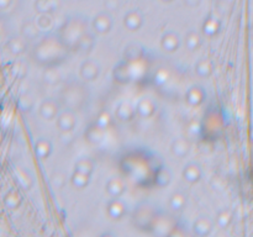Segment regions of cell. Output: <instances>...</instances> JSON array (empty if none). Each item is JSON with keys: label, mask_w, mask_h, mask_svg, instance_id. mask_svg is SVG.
<instances>
[{"label": "cell", "mask_w": 253, "mask_h": 237, "mask_svg": "<svg viewBox=\"0 0 253 237\" xmlns=\"http://www.w3.org/2000/svg\"><path fill=\"white\" fill-rule=\"evenodd\" d=\"M77 120L74 114L71 110H64L57 116V126H60V129L62 131H72V130L76 127Z\"/></svg>", "instance_id": "obj_1"}, {"label": "cell", "mask_w": 253, "mask_h": 237, "mask_svg": "<svg viewBox=\"0 0 253 237\" xmlns=\"http://www.w3.org/2000/svg\"><path fill=\"white\" fill-rule=\"evenodd\" d=\"M195 72L200 77H209L212 73V62L208 58H203L195 64Z\"/></svg>", "instance_id": "obj_17"}, {"label": "cell", "mask_w": 253, "mask_h": 237, "mask_svg": "<svg viewBox=\"0 0 253 237\" xmlns=\"http://www.w3.org/2000/svg\"><path fill=\"white\" fill-rule=\"evenodd\" d=\"M93 26L100 34H105V32L110 31L112 26L111 16L106 13L99 14V15L95 16L94 21H93Z\"/></svg>", "instance_id": "obj_2"}, {"label": "cell", "mask_w": 253, "mask_h": 237, "mask_svg": "<svg viewBox=\"0 0 253 237\" xmlns=\"http://www.w3.org/2000/svg\"><path fill=\"white\" fill-rule=\"evenodd\" d=\"M21 201H22L21 195L19 194L16 190H10V192L6 193L5 197H4V203H5V205L10 209L19 208V206L21 205Z\"/></svg>", "instance_id": "obj_18"}, {"label": "cell", "mask_w": 253, "mask_h": 237, "mask_svg": "<svg viewBox=\"0 0 253 237\" xmlns=\"http://www.w3.org/2000/svg\"><path fill=\"white\" fill-rule=\"evenodd\" d=\"M186 46L189 48L190 51H195L200 47L201 45V39L199 36V34H196L195 31H190L187 34L186 36Z\"/></svg>", "instance_id": "obj_21"}, {"label": "cell", "mask_w": 253, "mask_h": 237, "mask_svg": "<svg viewBox=\"0 0 253 237\" xmlns=\"http://www.w3.org/2000/svg\"><path fill=\"white\" fill-rule=\"evenodd\" d=\"M219 30H220V22L217 21L216 19L209 18L203 25L204 34H206L208 36H214V35H216L217 32H219Z\"/></svg>", "instance_id": "obj_20"}, {"label": "cell", "mask_w": 253, "mask_h": 237, "mask_svg": "<svg viewBox=\"0 0 253 237\" xmlns=\"http://www.w3.org/2000/svg\"><path fill=\"white\" fill-rule=\"evenodd\" d=\"M107 213L111 216L112 219H120L125 215L126 205L120 199H112L107 205Z\"/></svg>", "instance_id": "obj_9"}, {"label": "cell", "mask_w": 253, "mask_h": 237, "mask_svg": "<svg viewBox=\"0 0 253 237\" xmlns=\"http://www.w3.org/2000/svg\"><path fill=\"white\" fill-rule=\"evenodd\" d=\"M16 179H18L19 184L21 187H24L25 189H30L32 185V177L30 176L29 172L25 169H18L16 171Z\"/></svg>", "instance_id": "obj_22"}, {"label": "cell", "mask_w": 253, "mask_h": 237, "mask_svg": "<svg viewBox=\"0 0 253 237\" xmlns=\"http://www.w3.org/2000/svg\"><path fill=\"white\" fill-rule=\"evenodd\" d=\"M186 98L187 101H188L190 105L198 106L200 105L204 101V99H205V90L201 87H199V85H194V87H191L190 89L187 92Z\"/></svg>", "instance_id": "obj_6"}, {"label": "cell", "mask_w": 253, "mask_h": 237, "mask_svg": "<svg viewBox=\"0 0 253 237\" xmlns=\"http://www.w3.org/2000/svg\"><path fill=\"white\" fill-rule=\"evenodd\" d=\"M201 174H203V172H201L200 166L196 163L187 164L184 169H183V177L189 183L199 182L201 178Z\"/></svg>", "instance_id": "obj_4"}, {"label": "cell", "mask_w": 253, "mask_h": 237, "mask_svg": "<svg viewBox=\"0 0 253 237\" xmlns=\"http://www.w3.org/2000/svg\"><path fill=\"white\" fill-rule=\"evenodd\" d=\"M136 111H139V114L141 116H145V118H148V116H152L156 111V105H154L153 100L151 99H147V98H144L139 101L137 106H136Z\"/></svg>", "instance_id": "obj_11"}, {"label": "cell", "mask_w": 253, "mask_h": 237, "mask_svg": "<svg viewBox=\"0 0 253 237\" xmlns=\"http://www.w3.org/2000/svg\"><path fill=\"white\" fill-rule=\"evenodd\" d=\"M103 237H114V236H112V235H110V234H107V235H104Z\"/></svg>", "instance_id": "obj_32"}, {"label": "cell", "mask_w": 253, "mask_h": 237, "mask_svg": "<svg viewBox=\"0 0 253 237\" xmlns=\"http://www.w3.org/2000/svg\"><path fill=\"white\" fill-rule=\"evenodd\" d=\"M110 122H111V116H110V114L106 113V111H103V113H100L99 116H98L97 122H95V124L105 130L106 129V126H109Z\"/></svg>", "instance_id": "obj_27"}, {"label": "cell", "mask_w": 253, "mask_h": 237, "mask_svg": "<svg viewBox=\"0 0 253 237\" xmlns=\"http://www.w3.org/2000/svg\"><path fill=\"white\" fill-rule=\"evenodd\" d=\"M10 4V1H4V3L3 1H0V8H6V6H9Z\"/></svg>", "instance_id": "obj_31"}, {"label": "cell", "mask_w": 253, "mask_h": 237, "mask_svg": "<svg viewBox=\"0 0 253 237\" xmlns=\"http://www.w3.org/2000/svg\"><path fill=\"white\" fill-rule=\"evenodd\" d=\"M187 203V197L183 193L177 192L170 197V205L173 206V209L175 210H180L186 206Z\"/></svg>", "instance_id": "obj_24"}, {"label": "cell", "mask_w": 253, "mask_h": 237, "mask_svg": "<svg viewBox=\"0 0 253 237\" xmlns=\"http://www.w3.org/2000/svg\"><path fill=\"white\" fill-rule=\"evenodd\" d=\"M89 179H90V176L78 173V172H74L73 176H72V183L77 188L86 187V184H89Z\"/></svg>", "instance_id": "obj_25"}, {"label": "cell", "mask_w": 253, "mask_h": 237, "mask_svg": "<svg viewBox=\"0 0 253 237\" xmlns=\"http://www.w3.org/2000/svg\"><path fill=\"white\" fill-rule=\"evenodd\" d=\"M40 113H41V115L44 118H47V120H52V118H57L60 115L58 114L57 104L52 99H46L44 101H42L41 106H40Z\"/></svg>", "instance_id": "obj_5"}, {"label": "cell", "mask_w": 253, "mask_h": 237, "mask_svg": "<svg viewBox=\"0 0 253 237\" xmlns=\"http://www.w3.org/2000/svg\"><path fill=\"white\" fill-rule=\"evenodd\" d=\"M19 103H20V106L22 108V110H30L32 108V105H34V101H32V99L29 95H22L20 98Z\"/></svg>", "instance_id": "obj_29"}, {"label": "cell", "mask_w": 253, "mask_h": 237, "mask_svg": "<svg viewBox=\"0 0 253 237\" xmlns=\"http://www.w3.org/2000/svg\"><path fill=\"white\" fill-rule=\"evenodd\" d=\"M230 221H231V214L226 210L220 211L219 215H217V224H219L220 226L225 227L230 224Z\"/></svg>", "instance_id": "obj_28"}, {"label": "cell", "mask_w": 253, "mask_h": 237, "mask_svg": "<svg viewBox=\"0 0 253 237\" xmlns=\"http://www.w3.org/2000/svg\"><path fill=\"white\" fill-rule=\"evenodd\" d=\"M170 178H172V176H170V172L168 171V169L161 167V168L157 171L156 183L159 185V187H166L167 184H169Z\"/></svg>", "instance_id": "obj_23"}, {"label": "cell", "mask_w": 253, "mask_h": 237, "mask_svg": "<svg viewBox=\"0 0 253 237\" xmlns=\"http://www.w3.org/2000/svg\"><path fill=\"white\" fill-rule=\"evenodd\" d=\"M136 109L131 105L127 101H123L120 103V105L116 109V115L121 118V120H131V118L135 116Z\"/></svg>", "instance_id": "obj_13"}, {"label": "cell", "mask_w": 253, "mask_h": 237, "mask_svg": "<svg viewBox=\"0 0 253 237\" xmlns=\"http://www.w3.org/2000/svg\"><path fill=\"white\" fill-rule=\"evenodd\" d=\"M104 135H105V130L102 129V127L98 126V125L95 124L88 129V131H86V138H88L90 142L98 143V142H100V141H103V138H104Z\"/></svg>", "instance_id": "obj_15"}, {"label": "cell", "mask_w": 253, "mask_h": 237, "mask_svg": "<svg viewBox=\"0 0 253 237\" xmlns=\"http://www.w3.org/2000/svg\"><path fill=\"white\" fill-rule=\"evenodd\" d=\"M93 171H94V162L91 161L90 158H81L77 161L76 172L90 176Z\"/></svg>", "instance_id": "obj_16"}, {"label": "cell", "mask_w": 253, "mask_h": 237, "mask_svg": "<svg viewBox=\"0 0 253 237\" xmlns=\"http://www.w3.org/2000/svg\"><path fill=\"white\" fill-rule=\"evenodd\" d=\"M44 78H46L47 82L56 83L57 80H60V73H57L55 69H48V71H46V73H44Z\"/></svg>", "instance_id": "obj_30"}, {"label": "cell", "mask_w": 253, "mask_h": 237, "mask_svg": "<svg viewBox=\"0 0 253 237\" xmlns=\"http://www.w3.org/2000/svg\"><path fill=\"white\" fill-rule=\"evenodd\" d=\"M212 229V224L210 222L209 219L206 217H199L195 222H194V231L196 235L204 237L209 234Z\"/></svg>", "instance_id": "obj_12"}, {"label": "cell", "mask_w": 253, "mask_h": 237, "mask_svg": "<svg viewBox=\"0 0 253 237\" xmlns=\"http://www.w3.org/2000/svg\"><path fill=\"white\" fill-rule=\"evenodd\" d=\"M172 151L178 157H184L189 151V143L184 138H178L173 142Z\"/></svg>", "instance_id": "obj_19"}, {"label": "cell", "mask_w": 253, "mask_h": 237, "mask_svg": "<svg viewBox=\"0 0 253 237\" xmlns=\"http://www.w3.org/2000/svg\"><path fill=\"white\" fill-rule=\"evenodd\" d=\"M8 47L14 55H19V53L24 52L25 51V42L24 40L21 39H13L10 40V42L8 43Z\"/></svg>", "instance_id": "obj_26"}, {"label": "cell", "mask_w": 253, "mask_h": 237, "mask_svg": "<svg viewBox=\"0 0 253 237\" xmlns=\"http://www.w3.org/2000/svg\"><path fill=\"white\" fill-rule=\"evenodd\" d=\"M81 76L85 80H94L99 76V66L93 61H86L81 67Z\"/></svg>", "instance_id": "obj_7"}, {"label": "cell", "mask_w": 253, "mask_h": 237, "mask_svg": "<svg viewBox=\"0 0 253 237\" xmlns=\"http://www.w3.org/2000/svg\"><path fill=\"white\" fill-rule=\"evenodd\" d=\"M106 192L114 197V199H119V197H121L125 192V184L119 178H111L106 183Z\"/></svg>", "instance_id": "obj_8"}, {"label": "cell", "mask_w": 253, "mask_h": 237, "mask_svg": "<svg viewBox=\"0 0 253 237\" xmlns=\"http://www.w3.org/2000/svg\"><path fill=\"white\" fill-rule=\"evenodd\" d=\"M124 22H125V26L128 27L131 31H136V30H139L142 26V24H144V18H142L140 11L132 10L126 14Z\"/></svg>", "instance_id": "obj_3"}, {"label": "cell", "mask_w": 253, "mask_h": 237, "mask_svg": "<svg viewBox=\"0 0 253 237\" xmlns=\"http://www.w3.org/2000/svg\"><path fill=\"white\" fill-rule=\"evenodd\" d=\"M179 43L180 40L177 34H174V32H167V34L162 37V42H161V45H162V47L165 48L166 51H168V52H174V51L178 50V47H179Z\"/></svg>", "instance_id": "obj_10"}, {"label": "cell", "mask_w": 253, "mask_h": 237, "mask_svg": "<svg viewBox=\"0 0 253 237\" xmlns=\"http://www.w3.org/2000/svg\"><path fill=\"white\" fill-rule=\"evenodd\" d=\"M51 151H52V145L46 138H41L35 145V152L40 158H47L50 156Z\"/></svg>", "instance_id": "obj_14"}]
</instances>
